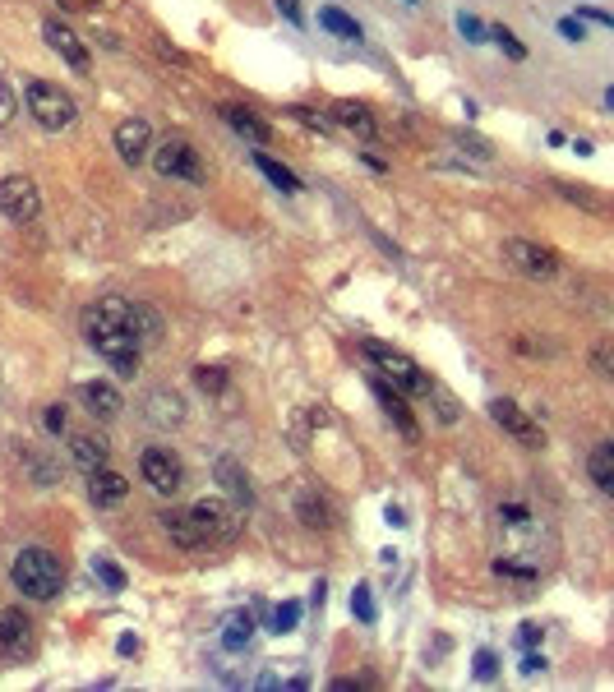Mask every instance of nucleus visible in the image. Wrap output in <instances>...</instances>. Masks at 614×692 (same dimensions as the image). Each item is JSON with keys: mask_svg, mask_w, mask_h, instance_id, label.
I'll list each match as a JSON object with an SVG mask.
<instances>
[{"mask_svg": "<svg viewBox=\"0 0 614 692\" xmlns=\"http://www.w3.org/2000/svg\"><path fill=\"white\" fill-rule=\"evenodd\" d=\"M374 397H379V406L388 411V420L398 425L407 439H421V425H416V416L407 411V397L398 393V388H388V383H374Z\"/></svg>", "mask_w": 614, "mask_h": 692, "instance_id": "nucleus-17", "label": "nucleus"}, {"mask_svg": "<svg viewBox=\"0 0 614 692\" xmlns=\"http://www.w3.org/2000/svg\"><path fill=\"white\" fill-rule=\"evenodd\" d=\"M0 213L10 222H37L42 213V194H37L33 176H5L0 180Z\"/></svg>", "mask_w": 614, "mask_h": 692, "instance_id": "nucleus-7", "label": "nucleus"}, {"mask_svg": "<svg viewBox=\"0 0 614 692\" xmlns=\"http://www.w3.org/2000/svg\"><path fill=\"white\" fill-rule=\"evenodd\" d=\"M591 365H596V374H601V379H610V342H601L596 346V356H591Z\"/></svg>", "mask_w": 614, "mask_h": 692, "instance_id": "nucleus-37", "label": "nucleus"}, {"mask_svg": "<svg viewBox=\"0 0 614 692\" xmlns=\"http://www.w3.org/2000/svg\"><path fill=\"white\" fill-rule=\"evenodd\" d=\"M541 633H545V628H536V623H527V628H522V642H527V646H536V642H541Z\"/></svg>", "mask_w": 614, "mask_h": 692, "instance_id": "nucleus-44", "label": "nucleus"}, {"mask_svg": "<svg viewBox=\"0 0 614 692\" xmlns=\"http://www.w3.org/2000/svg\"><path fill=\"white\" fill-rule=\"evenodd\" d=\"M93 568H97V577H102V582H107V586H111V591H125V573H121V568H116V563H107V559H97V563H93Z\"/></svg>", "mask_w": 614, "mask_h": 692, "instance_id": "nucleus-32", "label": "nucleus"}, {"mask_svg": "<svg viewBox=\"0 0 614 692\" xmlns=\"http://www.w3.org/2000/svg\"><path fill=\"white\" fill-rule=\"evenodd\" d=\"M254 167L264 171V176L273 180V185H277V190H282V194H296V190H301V180L291 176V171L282 167V162H273V157H268V153H254Z\"/></svg>", "mask_w": 614, "mask_h": 692, "instance_id": "nucleus-26", "label": "nucleus"}, {"mask_svg": "<svg viewBox=\"0 0 614 692\" xmlns=\"http://www.w3.org/2000/svg\"><path fill=\"white\" fill-rule=\"evenodd\" d=\"M499 513H504V522H513V526H522V522H527V508H522V503H504V508H499Z\"/></svg>", "mask_w": 614, "mask_h": 692, "instance_id": "nucleus-40", "label": "nucleus"}, {"mask_svg": "<svg viewBox=\"0 0 614 692\" xmlns=\"http://www.w3.org/2000/svg\"><path fill=\"white\" fill-rule=\"evenodd\" d=\"M153 167L162 180H185V185H199L204 180V157H199V148L190 144V139H181V134H167L162 144H153Z\"/></svg>", "mask_w": 614, "mask_h": 692, "instance_id": "nucleus-5", "label": "nucleus"}, {"mask_svg": "<svg viewBox=\"0 0 614 692\" xmlns=\"http://www.w3.org/2000/svg\"><path fill=\"white\" fill-rule=\"evenodd\" d=\"M84 337H88V346H93L97 356L121 374V379H134V370H139V351H144V346L134 342V333L125 328V296H102L97 305H88L84 310Z\"/></svg>", "mask_w": 614, "mask_h": 692, "instance_id": "nucleus-1", "label": "nucleus"}, {"mask_svg": "<svg viewBox=\"0 0 614 692\" xmlns=\"http://www.w3.org/2000/svg\"><path fill=\"white\" fill-rule=\"evenodd\" d=\"M14 111H19V102H14L10 84L0 79V125H10V120H14Z\"/></svg>", "mask_w": 614, "mask_h": 692, "instance_id": "nucleus-35", "label": "nucleus"}, {"mask_svg": "<svg viewBox=\"0 0 614 692\" xmlns=\"http://www.w3.org/2000/svg\"><path fill=\"white\" fill-rule=\"evenodd\" d=\"M116 153H121V162H130V167H139V162H148V153H153V130H148V120L130 116L116 125Z\"/></svg>", "mask_w": 614, "mask_h": 692, "instance_id": "nucleus-12", "label": "nucleus"}, {"mask_svg": "<svg viewBox=\"0 0 614 692\" xmlns=\"http://www.w3.org/2000/svg\"><path fill=\"white\" fill-rule=\"evenodd\" d=\"M24 102H28V116H33L42 130H65V125H74V116H79L74 97L65 93L61 84H47V79H33V84L24 88Z\"/></svg>", "mask_w": 614, "mask_h": 692, "instance_id": "nucleus-4", "label": "nucleus"}, {"mask_svg": "<svg viewBox=\"0 0 614 692\" xmlns=\"http://www.w3.org/2000/svg\"><path fill=\"white\" fill-rule=\"evenodd\" d=\"M139 471H144L148 490H157V494H181V485H185V462L171 448H148L139 457Z\"/></svg>", "mask_w": 614, "mask_h": 692, "instance_id": "nucleus-8", "label": "nucleus"}, {"mask_svg": "<svg viewBox=\"0 0 614 692\" xmlns=\"http://www.w3.org/2000/svg\"><path fill=\"white\" fill-rule=\"evenodd\" d=\"M222 120H227V125H231L236 134L254 139V144H268V139H273V130H268V125H264L259 116H254L250 107H236V102H231V107H222Z\"/></svg>", "mask_w": 614, "mask_h": 692, "instance_id": "nucleus-21", "label": "nucleus"}, {"mask_svg": "<svg viewBox=\"0 0 614 692\" xmlns=\"http://www.w3.org/2000/svg\"><path fill=\"white\" fill-rule=\"evenodd\" d=\"M162 531H167L171 540L181 549H204V540H199V531H194V522H190V513L185 508H171V513H162Z\"/></svg>", "mask_w": 614, "mask_h": 692, "instance_id": "nucleus-23", "label": "nucleus"}, {"mask_svg": "<svg viewBox=\"0 0 614 692\" xmlns=\"http://www.w3.org/2000/svg\"><path fill=\"white\" fill-rule=\"evenodd\" d=\"M582 19H591V24H605V28H610V24H614V14L596 10V5H582Z\"/></svg>", "mask_w": 614, "mask_h": 692, "instance_id": "nucleus-41", "label": "nucleus"}, {"mask_svg": "<svg viewBox=\"0 0 614 692\" xmlns=\"http://www.w3.org/2000/svg\"><path fill=\"white\" fill-rule=\"evenodd\" d=\"M185 513H190V522H194V531H199L204 545L236 540V531H241V513H236L227 499H199V503H190Z\"/></svg>", "mask_w": 614, "mask_h": 692, "instance_id": "nucleus-6", "label": "nucleus"}, {"mask_svg": "<svg viewBox=\"0 0 614 692\" xmlns=\"http://www.w3.org/2000/svg\"><path fill=\"white\" fill-rule=\"evenodd\" d=\"M296 517H301L305 526H314V531H328V526H333V508H328V499L319 490L296 494Z\"/></svg>", "mask_w": 614, "mask_h": 692, "instance_id": "nucleus-20", "label": "nucleus"}, {"mask_svg": "<svg viewBox=\"0 0 614 692\" xmlns=\"http://www.w3.org/2000/svg\"><path fill=\"white\" fill-rule=\"evenodd\" d=\"M88 494H93L97 508H111V503H121L125 494H130V480L121 476V471H107V466H97V471H88Z\"/></svg>", "mask_w": 614, "mask_h": 692, "instance_id": "nucleus-16", "label": "nucleus"}, {"mask_svg": "<svg viewBox=\"0 0 614 692\" xmlns=\"http://www.w3.org/2000/svg\"><path fill=\"white\" fill-rule=\"evenodd\" d=\"M61 5H70V10H88V5H97V0H61Z\"/></svg>", "mask_w": 614, "mask_h": 692, "instance_id": "nucleus-45", "label": "nucleus"}, {"mask_svg": "<svg viewBox=\"0 0 614 692\" xmlns=\"http://www.w3.org/2000/svg\"><path fill=\"white\" fill-rule=\"evenodd\" d=\"M361 351L374 360V370L384 374L402 397H430L434 393V379L407 356V351H393V346H384V342H361Z\"/></svg>", "mask_w": 614, "mask_h": 692, "instance_id": "nucleus-3", "label": "nucleus"}, {"mask_svg": "<svg viewBox=\"0 0 614 692\" xmlns=\"http://www.w3.org/2000/svg\"><path fill=\"white\" fill-rule=\"evenodd\" d=\"M194 383H199L204 393H222V388H227V370H222V365H199V370H194Z\"/></svg>", "mask_w": 614, "mask_h": 692, "instance_id": "nucleus-29", "label": "nucleus"}, {"mask_svg": "<svg viewBox=\"0 0 614 692\" xmlns=\"http://www.w3.org/2000/svg\"><path fill=\"white\" fill-rule=\"evenodd\" d=\"M79 397H84L88 402V411H93L97 420H116L121 416V393H116V388H111V383H84V388H79Z\"/></svg>", "mask_w": 614, "mask_h": 692, "instance_id": "nucleus-19", "label": "nucleus"}, {"mask_svg": "<svg viewBox=\"0 0 614 692\" xmlns=\"http://www.w3.org/2000/svg\"><path fill=\"white\" fill-rule=\"evenodd\" d=\"M504 259L527 277H554L559 273V254H554L550 245H536V240H522V236L504 240Z\"/></svg>", "mask_w": 614, "mask_h": 692, "instance_id": "nucleus-9", "label": "nucleus"}, {"mask_svg": "<svg viewBox=\"0 0 614 692\" xmlns=\"http://www.w3.org/2000/svg\"><path fill=\"white\" fill-rule=\"evenodd\" d=\"M494 674H499V660H494V651H476V679L490 683Z\"/></svg>", "mask_w": 614, "mask_h": 692, "instance_id": "nucleus-34", "label": "nucleus"}, {"mask_svg": "<svg viewBox=\"0 0 614 692\" xmlns=\"http://www.w3.org/2000/svg\"><path fill=\"white\" fill-rule=\"evenodd\" d=\"M407 5H421V0H407Z\"/></svg>", "mask_w": 614, "mask_h": 692, "instance_id": "nucleus-46", "label": "nucleus"}, {"mask_svg": "<svg viewBox=\"0 0 614 692\" xmlns=\"http://www.w3.org/2000/svg\"><path fill=\"white\" fill-rule=\"evenodd\" d=\"M351 614L361 623H374V600H370V586H356L351 591Z\"/></svg>", "mask_w": 614, "mask_h": 692, "instance_id": "nucleus-30", "label": "nucleus"}, {"mask_svg": "<svg viewBox=\"0 0 614 692\" xmlns=\"http://www.w3.org/2000/svg\"><path fill=\"white\" fill-rule=\"evenodd\" d=\"M541 669H545V656H527V660H522V674H541Z\"/></svg>", "mask_w": 614, "mask_h": 692, "instance_id": "nucleus-43", "label": "nucleus"}, {"mask_svg": "<svg viewBox=\"0 0 614 692\" xmlns=\"http://www.w3.org/2000/svg\"><path fill=\"white\" fill-rule=\"evenodd\" d=\"M277 10L287 14L291 24H301V0H277Z\"/></svg>", "mask_w": 614, "mask_h": 692, "instance_id": "nucleus-42", "label": "nucleus"}, {"mask_svg": "<svg viewBox=\"0 0 614 692\" xmlns=\"http://www.w3.org/2000/svg\"><path fill=\"white\" fill-rule=\"evenodd\" d=\"M144 420L157 430H176L185 420V397L176 388H148L144 393Z\"/></svg>", "mask_w": 614, "mask_h": 692, "instance_id": "nucleus-13", "label": "nucleus"}, {"mask_svg": "<svg viewBox=\"0 0 614 692\" xmlns=\"http://www.w3.org/2000/svg\"><path fill=\"white\" fill-rule=\"evenodd\" d=\"M47 430H51V434H65V430H70V420H65V406H51V411H47Z\"/></svg>", "mask_w": 614, "mask_h": 692, "instance_id": "nucleus-38", "label": "nucleus"}, {"mask_svg": "<svg viewBox=\"0 0 614 692\" xmlns=\"http://www.w3.org/2000/svg\"><path fill=\"white\" fill-rule=\"evenodd\" d=\"M217 480H222V490H227L231 499L250 503V480H245V471L231 462V457H222V462H217Z\"/></svg>", "mask_w": 614, "mask_h": 692, "instance_id": "nucleus-25", "label": "nucleus"}, {"mask_svg": "<svg viewBox=\"0 0 614 692\" xmlns=\"http://www.w3.org/2000/svg\"><path fill=\"white\" fill-rule=\"evenodd\" d=\"M125 328L134 333L139 346H157L162 342V314L153 305H139V300H125Z\"/></svg>", "mask_w": 614, "mask_h": 692, "instance_id": "nucleus-15", "label": "nucleus"}, {"mask_svg": "<svg viewBox=\"0 0 614 692\" xmlns=\"http://www.w3.org/2000/svg\"><path fill=\"white\" fill-rule=\"evenodd\" d=\"M42 37H47V47L56 51V56H61L70 70H79V74L93 70V56H88L84 37L74 33V28H65L61 19H47V24H42Z\"/></svg>", "mask_w": 614, "mask_h": 692, "instance_id": "nucleus-10", "label": "nucleus"}, {"mask_svg": "<svg viewBox=\"0 0 614 692\" xmlns=\"http://www.w3.org/2000/svg\"><path fill=\"white\" fill-rule=\"evenodd\" d=\"M296 623H301V605H296V600H287V605L273 614V633H291Z\"/></svg>", "mask_w": 614, "mask_h": 692, "instance_id": "nucleus-31", "label": "nucleus"}, {"mask_svg": "<svg viewBox=\"0 0 614 692\" xmlns=\"http://www.w3.org/2000/svg\"><path fill=\"white\" fill-rule=\"evenodd\" d=\"M490 37H494V42H499V47H504V51H508V56H513V60H522V56H527V47H522L518 37L508 33V28H490Z\"/></svg>", "mask_w": 614, "mask_h": 692, "instance_id": "nucleus-33", "label": "nucleus"}, {"mask_svg": "<svg viewBox=\"0 0 614 692\" xmlns=\"http://www.w3.org/2000/svg\"><path fill=\"white\" fill-rule=\"evenodd\" d=\"M559 33H564L568 42H582V37H587V28H582V19H559Z\"/></svg>", "mask_w": 614, "mask_h": 692, "instance_id": "nucleus-39", "label": "nucleus"}, {"mask_svg": "<svg viewBox=\"0 0 614 692\" xmlns=\"http://www.w3.org/2000/svg\"><path fill=\"white\" fill-rule=\"evenodd\" d=\"M458 28L467 33V42H485V24H481V19H471V14H458Z\"/></svg>", "mask_w": 614, "mask_h": 692, "instance_id": "nucleus-36", "label": "nucleus"}, {"mask_svg": "<svg viewBox=\"0 0 614 692\" xmlns=\"http://www.w3.org/2000/svg\"><path fill=\"white\" fill-rule=\"evenodd\" d=\"M587 471H591V480H596V490H605V494L614 490V443H596V448H591Z\"/></svg>", "mask_w": 614, "mask_h": 692, "instance_id": "nucleus-24", "label": "nucleus"}, {"mask_svg": "<svg viewBox=\"0 0 614 692\" xmlns=\"http://www.w3.org/2000/svg\"><path fill=\"white\" fill-rule=\"evenodd\" d=\"M107 439H102V434H93V430H79V434H70V457L79 466H84V471H97V466H107Z\"/></svg>", "mask_w": 614, "mask_h": 692, "instance_id": "nucleus-18", "label": "nucleus"}, {"mask_svg": "<svg viewBox=\"0 0 614 692\" xmlns=\"http://www.w3.org/2000/svg\"><path fill=\"white\" fill-rule=\"evenodd\" d=\"M333 120L347 125L351 134H361V139H379V125H374V116L361 107V102H338V107H333Z\"/></svg>", "mask_w": 614, "mask_h": 692, "instance_id": "nucleus-22", "label": "nucleus"}, {"mask_svg": "<svg viewBox=\"0 0 614 692\" xmlns=\"http://www.w3.org/2000/svg\"><path fill=\"white\" fill-rule=\"evenodd\" d=\"M33 651V623L24 619V609H0V656L19 660Z\"/></svg>", "mask_w": 614, "mask_h": 692, "instance_id": "nucleus-14", "label": "nucleus"}, {"mask_svg": "<svg viewBox=\"0 0 614 692\" xmlns=\"http://www.w3.org/2000/svg\"><path fill=\"white\" fill-rule=\"evenodd\" d=\"M10 582L19 586L28 600H56L65 586L61 559L47 554V549H24V554H14V563H10Z\"/></svg>", "mask_w": 614, "mask_h": 692, "instance_id": "nucleus-2", "label": "nucleus"}, {"mask_svg": "<svg viewBox=\"0 0 614 692\" xmlns=\"http://www.w3.org/2000/svg\"><path fill=\"white\" fill-rule=\"evenodd\" d=\"M250 633H254L250 614H236V619L227 623V637H222V642H227V651H241V646L250 642Z\"/></svg>", "mask_w": 614, "mask_h": 692, "instance_id": "nucleus-28", "label": "nucleus"}, {"mask_svg": "<svg viewBox=\"0 0 614 692\" xmlns=\"http://www.w3.org/2000/svg\"><path fill=\"white\" fill-rule=\"evenodd\" d=\"M319 24L328 28V33H338V37H347V42H356L361 37V24L351 19V14H342V10H333V5H324L319 10Z\"/></svg>", "mask_w": 614, "mask_h": 692, "instance_id": "nucleus-27", "label": "nucleus"}, {"mask_svg": "<svg viewBox=\"0 0 614 692\" xmlns=\"http://www.w3.org/2000/svg\"><path fill=\"white\" fill-rule=\"evenodd\" d=\"M490 416H494V425H504V434H513V439H518L522 448H541V443H545L541 425H536V420H531L518 402H508V397L490 402Z\"/></svg>", "mask_w": 614, "mask_h": 692, "instance_id": "nucleus-11", "label": "nucleus"}]
</instances>
